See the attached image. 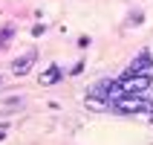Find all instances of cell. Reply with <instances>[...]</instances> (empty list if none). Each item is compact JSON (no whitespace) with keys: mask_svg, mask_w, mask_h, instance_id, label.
<instances>
[{"mask_svg":"<svg viewBox=\"0 0 153 145\" xmlns=\"http://www.w3.org/2000/svg\"><path fill=\"white\" fill-rule=\"evenodd\" d=\"M90 96H95V99H104L107 104H113L116 99H121V96H124V90H121V84L116 81V78H101V81H95V84H93Z\"/></svg>","mask_w":153,"mask_h":145,"instance_id":"7a4b0ae2","label":"cell"},{"mask_svg":"<svg viewBox=\"0 0 153 145\" xmlns=\"http://www.w3.org/2000/svg\"><path fill=\"white\" fill-rule=\"evenodd\" d=\"M35 58H38V52H35V50H29L23 58H17V61H15V76H26V73L32 70Z\"/></svg>","mask_w":153,"mask_h":145,"instance_id":"5b68a950","label":"cell"},{"mask_svg":"<svg viewBox=\"0 0 153 145\" xmlns=\"http://www.w3.org/2000/svg\"><path fill=\"white\" fill-rule=\"evenodd\" d=\"M6 134H9V125H0V139H6Z\"/></svg>","mask_w":153,"mask_h":145,"instance_id":"ba28073f","label":"cell"},{"mask_svg":"<svg viewBox=\"0 0 153 145\" xmlns=\"http://www.w3.org/2000/svg\"><path fill=\"white\" fill-rule=\"evenodd\" d=\"M61 76H64L61 67H58V64H52L46 73H41V84H55V81H61Z\"/></svg>","mask_w":153,"mask_h":145,"instance_id":"8992f818","label":"cell"},{"mask_svg":"<svg viewBox=\"0 0 153 145\" xmlns=\"http://www.w3.org/2000/svg\"><path fill=\"white\" fill-rule=\"evenodd\" d=\"M150 67H153L150 50H142V52L136 55V61L127 67V73H124V76H147V73H150Z\"/></svg>","mask_w":153,"mask_h":145,"instance_id":"277c9868","label":"cell"},{"mask_svg":"<svg viewBox=\"0 0 153 145\" xmlns=\"http://www.w3.org/2000/svg\"><path fill=\"white\" fill-rule=\"evenodd\" d=\"M110 110L124 113V116H153V102L145 96H121L110 104Z\"/></svg>","mask_w":153,"mask_h":145,"instance_id":"6da1fadb","label":"cell"},{"mask_svg":"<svg viewBox=\"0 0 153 145\" xmlns=\"http://www.w3.org/2000/svg\"><path fill=\"white\" fill-rule=\"evenodd\" d=\"M84 102H87V107H90V110H110V104L104 102V99H95V96H90V93H87Z\"/></svg>","mask_w":153,"mask_h":145,"instance_id":"52a82bcc","label":"cell"},{"mask_svg":"<svg viewBox=\"0 0 153 145\" xmlns=\"http://www.w3.org/2000/svg\"><path fill=\"white\" fill-rule=\"evenodd\" d=\"M119 84H121V90H124V96H142L147 87L153 84V76L150 73H147V76H121Z\"/></svg>","mask_w":153,"mask_h":145,"instance_id":"3957f363","label":"cell"}]
</instances>
